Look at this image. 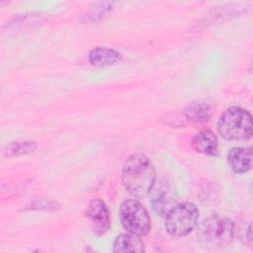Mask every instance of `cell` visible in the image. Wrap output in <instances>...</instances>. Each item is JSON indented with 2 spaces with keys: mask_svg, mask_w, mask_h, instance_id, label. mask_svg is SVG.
I'll return each mask as SVG.
<instances>
[{
  "mask_svg": "<svg viewBox=\"0 0 253 253\" xmlns=\"http://www.w3.org/2000/svg\"><path fill=\"white\" fill-rule=\"evenodd\" d=\"M120 220L124 228L138 236L148 234L151 226L150 216L146 209L135 199L125 200L120 207Z\"/></svg>",
  "mask_w": 253,
  "mask_h": 253,
  "instance_id": "5b68a950",
  "label": "cell"
},
{
  "mask_svg": "<svg viewBox=\"0 0 253 253\" xmlns=\"http://www.w3.org/2000/svg\"><path fill=\"white\" fill-rule=\"evenodd\" d=\"M227 163L231 170L237 174H243L252 168L251 147L235 146L227 152Z\"/></svg>",
  "mask_w": 253,
  "mask_h": 253,
  "instance_id": "52a82bcc",
  "label": "cell"
},
{
  "mask_svg": "<svg viewBox=\"0 0 253 253\" xmlns=\"http://www.w3.org/2000/svg\"><path fill=\"white\" fill-rule=\"evenodd\" d=\"M85 214L89 220L90 228L95 235L101 236L110 229V211L104 201H102L101 199H92L87 206Z\"/></svg>",
  "mask_w": 253,
  "mask_h": 253,
  "instance_id": "8992f818",
  "label": "cell"
},
{
  "mask_svg": "<svg viewBox=\"0 0 253 253\" xmlns=\"http://www.w3.org/2000/svg\"><path fill=\"white\" fill-rule=\"evenodd\" d=\"M95 8L90 9V18L93 21H97L103 17L111 8H112V3L109 2H99L96 3Z\"/></svg>",
  "mask_w": 253,
  "mask_h": 253,
  "instance_id": "5bb4252c",
  "label": "cell"
},
{
  "mask_svg": "<svg viewBox=\"0 0 253 253\" xmlns=\"http://www.w3.org/2000/svg\"><path fill=\"white\" fill-rule=\"evenodd\" d=\"M32 209H37V210H45V211H51V210H56L59 208V205L51 200H38L32 205Z\"/></svg>",
  "mask_w": 253,
  "mask_h": 253,
  "instance_id": "9a60e30c",
  "label": "cell"
},
{
  "mask_svg": "<svg viewBox=\"0 0 253 253\" xmlns=\"http://www.w3.org/2000/svg\"><path fill=\"white\" fill-rule=\"evenodd\" d=\"M216 128L219 135L225 140H248L253 134L251 114L243 108L230 107L219 116Z\"/></svg>",
  "mask_w": 253,
  "mask_h": 253,
  "instance_id": "7a4b0ae2",
  "label": "cell"
},
{
  "mask_svg": "<svg viewBox=\"0 0 253 253\" xmlns=\"http://www.w3.org/2000/svg\"><path fill=\"white\" fill-rule=\"evenodd\" d=\"M198 237L206 246L221 248L229 245L234 237V223L228 217L212 213L202 221Z\"/></svg>",
  "mask_w": 253,
  "mask_h": 253,
  "instance_id": "3957f363",
  "label": "cell"
},
{
  "mask_svg": "<svg viewBox=\"0 0 253 253\" xmlns=\"http://www.w3.org/2000/svg\"><path fill=\"white\" fill-rule=\"evenodd\" d=\"M171 195L166 186L160 185L154 192L151 198V205L156 214L165 215L168 211L173 207L171 205Z\"/></svg>",
  "mask_w": 253,
  "mask_h": 253,
  "instance_id": "7c38bea8",
  "label": "cell"
},
{
  "mask_svg": "<svg viewBox=\"0 0 253 253\" xmlns=\"http://www.w3.org/2000/svg\"><path fill=\"white\" fill-rule=\"evenodd\" d=\"M211 113V105L203 100L190 103L184 110V117L192 124L200 125L209 121Z\"/></svg>",
  "mask_w": 253,
  "mask_h": 253,
  "instance_id": "30bf717a",
  "label": "cell"
},
{
  "mask_svg": "<svg viewBox=\"0 0 253 253\" xmlns=\"http://www.w3.org/2000/svg\"><path fill=\"white\" fill-rule=\"evenodd\" d=\"M156 171L149 158L140 152L126 158L122 169V183L135 198H144L155 185Z\"/></svg>",
  "mask_w": 253,
  "mask_h": 253,
  "instance_id": "6da1fadb",
  "label": "cell"
},
{
  "mask_svg": "<svg viewBox=\"0 0 253 253\" xmlns=\"http://www.w3.org/2000/svg\"><path fill=\"white\" fill-rule=\"evenodd\" d=\"M192 147L195 151L215 156L218 153V139L213 131L210 129H204L196 133L192 138Z\"/></svg>",
  "mask_w": 253,
  "mask_h": 253,
  "instance_id": "ba28073f",
  "label": "cell"
},
{
  "mask_svg": "<svg viewBox=\"0 0 253 253\" xmlns=\"http://www.w3.org/2000/svg\"><path fill=\"white\" fill-rule=\"evenodd\" d=\"M251 232H252V228H251V224H249L246 235H247V240H248V243H249L250 246H251V244H252V234H251Z\"/></svg>",
  "mask_w": 253,
  "mask_h": 253,
  "instance_id": "2e32d148",
  "label": "cell"
},
{
  "mask_svg": "<svg viewBox=\"0 0 253 253\" xmlns=\"http://www.w3.org/2000/svg\"><path fill=\"white\" fill-rule=\"evenodd\" d=\"M200 211L197 206L183 202L173 206L165 214V230L173 237H183L191 233L198 225Z\"/></svg>",
  "mask_w": 253,
  "mask_h": 253,
  "instance_id": "277c9868",
  "label": "cell"
},
{
  "mask_svg": "<svg viewBox=\"0 0 253 253\" xmlns=\"http://www.w3.org/2000/svg\"><path fill=\"white\" fill-rule=\"evenodd\" d=\"M114 252H144V245L140 237L133 233H122L113 242Z\"/></svg>",
  "mask_w": 253,
  "mask_h": 253,
  "instance_id": "8fae6325",
  "label": "cell"
},
{
  "mask_svg": "<svg viewBox=\"0 0 253 253\" xmlns=\"http://www.w3.org/2000/svg\"><path fill=\"white\" fill-rule=\"evenodd\" d=\"M88 60L94 66H111L122 60V54L110 47L96 46L89 51Z\"/></svg>",
  "mask_w": 253,
  "mask_h": 253,
  "instance_id": "9c48e42d",
  "label": "cell"
},
{
  "mask_svg": "<svg viewBox=\"0 0 253 253\" xmlns=\"http://www.w3.org/2000/svg\"><path fill=\"white\" fill-rule=\"evenodd\" d=\"M38 147L36 141L32 140H18L9 143L4 149V155L8 157L21 156L34 152Z\"/></svg>",
  "mask_w": 253,
  "mask_h": 253,
  "instance_id": "4fadbf2b",
  "label": "cell"
}]
</instances>
